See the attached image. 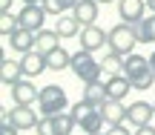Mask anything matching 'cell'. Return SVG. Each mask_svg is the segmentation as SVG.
Here are the masks:
<instances>
[{
    "label": "cell",
    "instance_id": "obj_13",
    "mask_svg": "<svg viewBox=\"0 0 155 135\" xmlns=\"http://www.w3.org/2000/svg\"><path fill=\"white\" fill-rule=\"evenodd\" d=\"M35 35L38 32H32V29H15V32L9 35V46L15 52H20V55H26V52H32L35 49Z\"/></svg>",
    "mask_w": 155,
    "mask_h": 135
},
{
    "label": "cell",
    "instance_id": "obj_1",
    "mask_svg": "<svg viewBox=\"0 0 155 135\" xmlns=\"http://www.w3.org/2000/svg\"><path fill=\"white\" fill-rule=\"evenodd\" d=\"M124 75L129 78L132 89H138V92H147L152 86V81H155V72L150 66V58L138 55V52H132V55L124 58Z\"/></svg>",
    "mask_w": 155,
    "mask_h": 135
},
{
    "label": "cell",
    "instance_id": "obj_10",
    "mask_svg": "<svg viewBox=\"0 0 155 135\" xmlns=\"http://www.w3.org/2000/svg\"><path fill=\"white\" fill-rule=\"evenodd\" d=\"M147 12V0H118V15L124 23H138Z\"/></svg>",
    "mask_w": 155,
    "mask_h": 135
},
{
    "label": "cell",
    "instance_id": "obj_24",
    "mask_svg": "<svg viewBox=\"0 0 155 135\" xmlns=\"http://www.w3.org/2000/svg\"><path fill=\"white\" fill-rule=\"evenodd\" d=\"M101 66H104L106 75H121L124 72V55H118V52H109V55L101 61Z\"/></svg>",
    "mask_w": 155,
    "mask_h": 135
},
{
    "label": "cell",
    "instance_id": "obj_20",
    "mask_svg": "<svg viewBox=\"0 0 155 135\" xmlns=\"http://www.w3.org/2000/svg\"><path fill=\"white\" fill-rule=\"evenodd\" d=\"M132 29H135L138 43H155V15L141 17L138 23H132Z\"/></svg>",
    "mask_w": 155,
    "mask_h": 135
},
{
    "label": "cell",
    "instance_id": "obj_2",
    "mask_svg": "<svg viewBox=\"0 0 155 135\" xmlns=\"http://www.w3.org/2000/svg\"><path fill=\"white\" fill-rule=\"evenodd\" d=\"M72 75L81 81L83 86H86V84L101 81L104 66H101V61H95V55H92L89 49H78L75 55H72Z\"/></svg>",
    "mask_w": 155,
    "mask_h": 135
},
{
    "label": "cell",
    "instance_id": "obj_32",
    "mask_svg": "<svg viewBox=\"0 0 155 135\" xmlns=\"http://www.w3.org/2000/svg\"><path fill=\"white\" fill-rule=\"evenodd\" d=\"M0 9H3V12H12V0H0Z\"/></svg>",
    "mask_w": 155,
    "mask_h": 135
},
{
    "label": "cell",
    "instance_id": "obj_31",
    "mask_svg": "<svg viewBox=\"0 0 155 135\" xmlns=\"http://www.w3.org/2000/svg\"><path fill=\"white\" fill-rule=\"evenodd\" d=\"M75 3H78V0H61V6H63V12H66V9H75Z\"/></svg>",
    "mask_w": 155,
    "mask_h": 135
},
{
    "label": "cell",
    "instance_id": "obj_39",
    "mask_svg": "<svg viewBox=\"0 0 155 135\" xmlns=\"http://www.w3.org/2000/svg\"><path fill=\"white\" fill-rule=\"evenodd\" d=\"M69 135H72V132H69Z\"/></svg>",
    "mask_w": 155,
    "mask_h": 135
},
{
    "label": "cell",
    "instance_id": "obj_4",
    "mask_svg": "<svg viewBox=\"0 0 155 135\" xmlns=\"http://www.w3.org/2000/svg\"><path fill=\"white\" fill-rule=\"evenodd\" d=\"M106 46H109V52H118V55H132L135 46H138V38H135V29L132 23H118V26L109 29V40H106Z\"/></svg>",
    "mask_w": 155,
    "mask_h": 135
},
{
    "label": "cell",
    "instance_id": "obj_12",
    "mask_svg": "<svg viewBox=\"0 0 155 135\" xmlns=\"http://www.w3.org/2000/svg\"><path fill=\"white\" fill-rule=\"evenodd\" d=\"M101 115H104V121H106V127H118V124H124V121L129 118V109L124 107L121 101H106L104 107H101Z\"/></svg>",
    "mask_w": 155,
    "mask_h": 135
},
{
    "label": "cell",
    "instance_id": "obj_3",
    "mask_svg": "<svg viewBox=\"0 0 155 135\" xmlns=\"http://www.w3.org/2000/svg\"><path fill=\"white\" fill-rule=\"evenodd\" d=\"M38 109L40 115H58V112H66L69 109V98H66V89L58 84H49L40 89L38 95Z\"/></svg>",
    "mask_w": 155,
    "mask_h": 135
},
{
    "label": "cell",
    "instance_id": "obj_19",
    "mask_svg": "<svg viewBox=\"0 0 155 135\" xmlns=\"http://www.w3.org/2000/svg\"><path fill=\"white\" fill-rule=\"evenodd\" d=\"M20 75H23V66H20V61L3 58V63H0V81H3L6 86H15L17 81H20Z\"/></svg>",
    "mask_w": 155,
    "mask_h": 135
},
{
    "label": "cell",
    "instance_id": "obj_5",
    "mask_svg": "<svg viewBox=\"0 0 155 135\" xmlns=\"http://www.w3.org/2000/svg\"><path fill=\"white\" fill-rule=\"evenodd\" d=\"M38 112L32 107H23V104H15L12 109H3V124H12L17 130H35L38 127Z\"/></svg>",
    "mask_w": 155,
    "mask_h": 135
},
{
    "label": "cell",
    "instance_id": "obj_36",
    "mask_svg": "<svg viewBox=\"0 0 155 135\" xmlns=\"http://www.w3.org/2000/svg\"><path fill=\"white\" fill-rule=\"evenodd\" d=\"M23 3H40V0H23Z\"/></svg>",
    "mask_w": 155,
    "mask_h": 135
},
{
    "label": "cell",
    "instance_id": "obj_30",
    "mask_svg": "<svg viewBox=\"0 0 155 135\" xmlns=\"http://www.w3.org/2000/svg\"><path fill=\"white\" fill-rule=\"evenodd\" d=\"M135 135H155V127H152V124H147V127H138V130H135Z\"/></svg>",
    "mask_w": 155,
    "mask_h": 135
},
{
    "label": "cell",
    "instance_id": "obj_26",
    "mask_svg": "<svg viewBox=\"0 0 155 135\" xmlns=\"http://www.w3.org/2000/svg\"><path fill=\"white\" fill-rule=\"evenodd\" d=\"M38 135H58V130H55V121H52V115H43V118L38 121Z\"/></svg>",
    "mask_w": 155,
    "mask_h": 135
},
{
    "label": "cell",
    "instance_id": "obj_34",
    "mask_svg": "<svg viewBox=\"0 0 155 135\" xmlns=\"http://www.w3.org/2000/svg\"><path fill=\"white\" fill-rule=\"evenodd\" d=\"M150 66H152V72H155V52L150 55Z\"/></svg>",
    "mask_w": 155,
    "mask_h": 135
},
{
    "label": "cell",
    "instance_id": "obj_33",
    "mask_svg": "<svg viewBox=\"0 0 155 135\" xmlns=\"http://www.w3.org/2000/svg\"><path fill=\"white\" fill-rule=\"evenodd\" d=\"M147 9H152V15H155V0H147Z\"/></svg>",
    "mask_w": 155,
    "mask_h": 135
},
{
    "label": "cell",
    "instance_id": "obj_37",
    "mask_svg": "<svg viewBox=\"0 0 155 135\" xmlns=\"http://www.w3.org/2000/svg\"><path fill=\"white\" fill-rule=\"evenodd\" d=\"M95 135H104V132H95Z\"/></svg>",
    "mask_w": 155,
    "mask_h": 135
},
{
    "label": "cell",
    "instance_id": "obj_28",
    "mask_svg": "<svg viewBox=\"0 0 155 135\" xmlns=\"http://www.w3.org/2000/svg\"><path fill=\"white\" fill-rule=\"evenodd\" d=\"M106 135H129V130L124 124H118V127H109V130H106Z\"/></svg>",
    "mask_w": 155,
    "mask_h": 135
},
{
    "label": "cell",
    "instance_id": "obj_7",
    "mask_svg": "<svg viewBox=\"0 0 155 135\" xmlns=\"http://www.w3.org/2000/svg\"><path fill=\"white\" fill-rule=\"evenodd\" d=\"M9 89H12V101H15V104H23V107H32V104H38L40 89L32 84V78H20L15 86H9Z\"/></svg>",
    "mask_w": 155,
    "mask_h": 135
},
{
    "label": "cell",
    "instance_id": "obj_9",
    "mask_svg": "<svg viewBox=\"0 0 155 135\" xmlns=\"http://www.w3.org/2000/svg\"><path fill=\"white\" fill-rule=\"evenodd\" d=\"M20 66H23V78H38V75L49 72V66H46V55L38 49L26 52V55L20 58Z\"/></svg>",
    "mask_w": 155,
    "mask_h": 135
},
{
    "label": "cell",
    "instance_id": "obj_16",
    "mask_svg": "<svg viewBox=\"0 0 155 135\" xmlns=\"http://www.w3.org/2000/svg\"><path fill=\"white\" fill-rule=\"evenodd\" d=\"M83 101L95 104V107H104L106 101H109V92H106V81H95V84H86L83 86Z\"/></svg>",
    "mask_w": 155,
    "mask_h": 135
},
{
    "label": "cell",
    "instance_id": "obj_29",
    "mask_svg": "<svg viewBox=\"0 0 155 135\" xmlns=\"http://www.w3.org/2000/svg\"><path fill=\"white\" fill-rule=\"evenodd\" d=\"M20 130L17 127H12V124H0V135H17Z\"/></svg>",
    "mask_w": 155,
    "mask_h": 135
},
{
    "label": "cell",
    "instance_id": "obj_22",
    "mask_svg": "<svg viewBox=\"0 0 155 135\" xmlns=\"http://www.w3.org/2000/svg\"><path fill=\"white\" fill-rule=\"evenodd\" d=\"M104 124H106V121H104V115H101V109H95V112L89 115L86 121H81L78 127L83 130V135H95V132H101V130H104Z\"/></svg>",
    "mask_w": 155,
    "mask_h": 135
},
{
    "label": "cell",
    "instance_id": "obj_11",
    "mask_svg": "<svg viewBox=\"0 0 155 135\" xmlns=\"http://www.w3.org/2000/svg\"><path fill=\"white\" fill-rule=\"evenodd\" d=\"M152 115H155V107L152 104H147V101H135V104H129V124L138 130V127H147V124H152Z\"/></svg>",
    "mask_w": 155,
    "mask_h": 135
},
{
    "label": "cell",
    "instance_id": "obj_27",
    "mask_svg": "<svg viewBox=\"0 0 155 135\" xmlns=\"http://www.w3.org/2000/svg\"><path fill=\"white\" fill-rule=\"evenodd\" d=\"M40 6L46 9V15H55V17H61V15H63L61 0H40Z\"/></svg>",
    "mask_w": 155,
    "mask_h": 135
},
{
    "label": "cell",
    "instance_id": "obj_6",
    "mask_svg": "<svg viewBox=\"0 0 155 135\" xmlns=\"http://www.w3.org/2000/svg\"><path fill=\"white\" fill-rule=\"evenodd\" d=\"M23 29H32V32H40L43 29V20H46V9L40 3H23L20 15H17Z\"/></svg>",
    "mask_w": 155,
    "mask_h": 135
},
{
    "label": "cell",
    "instance_id": "obj_8",
    "mask_svg": "<svg viewBox=\"0 0 155 135\" xmlns=\"http://www.w3.org/2000/svg\"><path fill=\"white\" fill-rule=\"evenodd\" d=\"M78 40H81V49H89V52H95V49H104L106 46V40H109V32H104L101 26H83L81 29V35H78Z\"/></svg>",
    "mask_w": 155,
    "mask_h": 135
},
{
    "label": "cell",
    "instance_id": "obj_17",
    "mask_svg": "<svg viewBox=\"0 0 155 135\" xmlns=\"http://www.w3.org/2000/svg\"><path fill=\"white\" fill-rule=\"evenodd\" d=\"M61 46V35L55 32V29H40L38 35H35V49L43 52V55H49L52 49H58Z\"/></svg>",
    "mask_w": 155,
    "mask_h": 135
},
{
    "label": "cell",
    "instance_id": "obj_23",
    "mask_svg": "<svg viewBox=\"0 0 155 135\" xmlns=\"http://www.w3.org/2000/svg\"><path fill=\"white\" fill-rule=\"evenodd\" d=\"M52 121H55L58 135H69V132L78 127V121L72 118V112H58V115H52Z\"/></svg>",
    "mask_w": 155,
    "mask_h": 135
},
{
    "label": "cell",
    "instance_id": "obj_18",
    "mask_svg": "<svg viewBox=\"0 0 155 135\" xmlns=\"http://www.w3.org/2000/svg\"><path fill=\"white\" fill-rule=\"evenodd\" d=\"M46 66H49V72H63V69H72V55H69L63 46H58V49H52L49 55H46Z\"/></svg>",
    "mask_w": 155,
    "mask_h": 135
},
{
    "label": "cell",
    "instance_id": "obj_38",
    "mask_svg": "<svg viewBox=\"0 0 155 135\" xmlns=\"http://www.w3.org/2000/svg\"><path fill=\"white\" fill-rule=\"evenodd\" d=\"M152 107H155V101H152Z\"/></svg>",
    "mask_w": 155,
    "mask_h": 135
},
{
    "label": "cell",
    "instance_id": "obj_35",
    "mask_svg": "<svg viewBox=\"0 0 155 135\" xmlns=\"http://www.w3.org/2000/svg\"><path fill=\"white\" fill-rule=\"evenodd\" d=\"M98 3H115V0H98Z\"/></svg>",
    "mask_w": 155,
    "mask_h": 135
},
{
    "label": "cell",
    "instance_id": "obj_21",
    "mask_svg": "<svg viewBox=\"0 0 155 135\" xmlns=\"http://www.w3.org/2000/svg\"><path fill=\"white\" fill-rule=\"evenodd\" d=\"M55 32L61 35V40H66V38H78V35H81V23L75 20V15H61V17H58Z\"/></svg>",
    "mask_w": 155,
    "mask_h": 135
},
{
    "label": "cell",
    "instance_id": "obj_25",
    "mask_svg": "<svg viewBox=\"0 0 155 135\" xmlns=\"http://www.w3.org/2000/svg\"><path fill=\"white\" fill-rule=\"evenodd\" d=\"M15 29H20V20H17V17L12 15V12H3V15H0V32H3L6 38H9V35L15 32Z\"/></svg>",
    "mask_w": 155,
    "mask_h": 135
},
{
    "label": "cell",
    "instance_id": "obj_15",
    "mask_svg": "<svg viewBox=\"0 0 155 135\" xmlns=\"http://www.w3.org/2000/svg\"><path fill=\"white\" fill-rule=\"evenodd\" d=\"M129 89H132V84H129V78L127 75H109L106 78V92H109V98L112 101H124V98L129 95Z\"/></svg>",
    "mask_w": 155,
    "mask_h": 135
},
{
    "label": "cell",
    "instance_id": "obj_14",
    "mask_svg": "<svg viewBox=\"0 0 155 135\" xmlns=\"http://www.w3.org/2000/svg\"><path fill=\"white\" fill-rule=\"evenodd\" d=\"M72 15H75V20L81 23V26H92V23L98 20V0H78Z\"/></svg>",
    "mask_w": 155,
    "mask_h": 135
}]
</instances>
